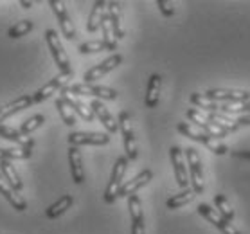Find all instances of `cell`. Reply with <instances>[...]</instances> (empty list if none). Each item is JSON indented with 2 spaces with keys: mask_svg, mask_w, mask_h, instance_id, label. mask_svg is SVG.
<instances>
[{
  "mask_svg": "<svg viewBox=\"0 0 250 234\" xmlns=\"http://www.w3.org/2000/svg\"><path fill=\"white\" fill-rule=\"evenodd\" d=\"M176 130L180 131L182 135L189 137L191 141H196V143L204 144L205 148H209L210 151H212V153L225 155L229 151V148L222 143V141L209 137V135H207L205 131L198 130V128H196L194 125H191V123H178V125H176Z\"/></svg>",
  "mask_w": 250,
  "mask_h": 234,
  "instance_id": "1",
  "label": "cell"
},
{
  "mask_svg": "<svg viewBox=\"0 0 250 234\" xmlns=\"http://www.w3.org/2000/svg\"><path fill=\"white\" fill-rule=\"evenodd\" d=\"M126 170H128V159L126 157H119L115 160L114 170H112V177H110L108 184H106V189H104V194L103 198L106 204H114L115 200L119 198V191L123 188V180H125Z\"/></svg>",
  "mask_w": 250,
  "mask_h": 234,
  "instance_id": "2",
  "label": "cell"
},
{
  "mask_svg": "<svg viewBox=\"0 0 250 234\" xmlns=\"http://www.w3.org/2000/svg\"><path fill=\"white\" fill-rule=\"evenodd\" d=\"M186 115H188V119L191 121V125H194L196 128H200L202 131H205V133L212 139L222 141V139L229 133L227 128H223L222 125H216V123L209 121L207 117H205V114H202L198 108H189L188 112H186Z\"/></svg>",
  "mask_w": 250,
  "mask_h": 234,
  "instance_id": "3",
  "label": "cell"
},
{
  "mask_svg": "<svg viewBox=\"0 0 250 234\" xmlns=\"http://www.w3.org/2000/svg\"><path fill=\"white\" fill-rule=\"evenodd\" d=\"M186 157L189 162V180H191V188L196 194H202L205 191V173L202 159H200L198 151L194 148L186 149Z\"/></svg>",
  "mask_w": 250,
  "mask_h": 234,
  "instance_id": "4",
  "label": "cell"
},
{
  "mask_svg": "<svg viewBox=\"0 0 250 234\" xmlns=\"http://www.w3.org/2000/svg\"><path fill=\"white\" fill-rule=\"evenodd\" d=\"M65 88L72 96H92V97H99V99H108V101H114L119 96L117 90L110 88V86L92 85V83H74V85H68Z\"/></svg>",
  "mask_w": 250,
  "mask_h": 234,
  "instance_id": "5",
  "label": "cell"
},
{
  "mask_svg": "<svg viewBox=\"0 0 250 234\" xmlns=\"http://www.w3.org/2000/svg\"><path fill=\"white\" fill-rule=\"evenodd\" d=\"M45 42L49 49H51V54L54 58V62H56L60 72H70L72 70L70 69V60H68L67 52H65V49L62 45V40H60V36H58L54 29H47L45 31Z\"/></svg>",
  "mask_w": 250,
  "mask_h": 234,
  "instance_id": "6",
  "label": "cell"
},
{
  "mask_svg": "<svg viewBox=\"0 0 250 234\" xmlns=\"http://www.w3.org/2000/svg\"><path fill=\"white\" fill-rule=\"evenodd\" d=\"M74 78V72L70 70V72H60L56 78H52L49 83L42 86L40 90H36L33 94V103H42V101H45L49 99L51 96H54L58 90H63L65 86H68L67 83Z\"/></svg>",
  "mask_w": 250,
  "mask_h": 234,
  "instance_id": "7",
  "label": "cell"
},
{
  "mask_svg": "<svg viewBox=\"0 0 250 234\" xmlns=\"http://www.w3.org/2000/svg\"><path fill=\"white\" fill-rule=\"evenodd\" d=\"M207 99L214 103H245L250 101V92L238 88H210L204 94Z\"/></svg>",
  "mask_w": 250,
  "mask_h": 234,
  "instance_id": "8",
  "label": "cell"
},
{
  "mask_svg": "<svg viewBox=\"0 0 250 234\" xmlns=\"http://www.w3.org/2000/svg\"><path fill=\"white\" fill-rule=\"evenodd\" d=\"M119 130L123 133V141H125V151L126 159L135 160L137 159V143L135 133H133V125H131V117L128 112H121L119 114Z\"/></svg>",
  "mask_w": 250,
  "mask_h": 234,
  "instance_id": "9",
  "label": "cell"
},
{
  "mask_svg": "<svg viewBox=\"0 0 250 234\" xmlns=\"http://www.w3.org/2000/svg\"><path fill=\"white\" fill-rule=\"evenodd\" d=\"M171 164H173V171H175V180L180 189H188L191 180H189V168L184 162V151L180 146H171L169 149Z\"/></svg>",
  "mask_w": 250,
  "mask_h": 234,
  "instance_id": "10",
  "label": "cell"
},
{
  "mask_svg": "<svg viewBox=\"0 0 250 234\" xmlns=\"http://www.w3.org/2000/svg\"><path fill=\"white\" fill-rule=\"evenodd\" d=\"M68 144L70 146H104L110 143L108 133H99V131H72L68 133Z\"/></svg>",
  "mask_w": 250,
  "mask_h": 234,
  "instance_id": "11",
  "label": "cell"
},
{
  "mask_svg": "<svg viewBox=\"0 0 250 234\" xmlns=\"http://www.w3.org/2000/svg\"><path fill=\"white\" fill-rule=\"evenodd\" d=\"M49 6L52 7V13L56 15L58 23H60V27H62L63 36H65L67 40H74L76 38V27H74L72 18L68 17L65 4H63L62 0H49Z\"/></svg>",
  "mask_w": 250,
  "mask_h": 234,
  "instance_id": "12",
  "label": "cell"
},
{
  "mask_svg": "<svg viewBox=\"0 0 250 234\" xmlns=\"http://www.w3.org/2000/svg\"><path fill=\"white\" fill-rule=\"evenodd\" d=\"M121 63H123V56L121 54H112L110 58H106L104 62H101L99 65H94L92 69H88L83 76L85 83H94L96 80H101L104 74L112 72L114 69H117Z\"/></svg>",
  "mask_w": 250,
  "mask_h": 234,
  "instance_id": "13",
  "label": "cell"
},
{
  "mask_svg": "<svg viewBox=\"0 0 250 234\" xmlns=\"http://www.w3.org/2000/svg\"><path fill=\"white\" fill-rule=\"evenodd\" d=\"M198 213L202 214V216L207 220L209 223H212L216 229H220L223 234H241L238 231V229L234 227L232 223L227 222L223 216H220V213L216 211V209H212L210 206H207V204H200L198 206Z\"/></svg>",
  "mask_w": 250,
  "mask_h": 234,
  "instance_id": "14",
  "label": "cell"
},
{
  "mask_svg": "<svg viewBox=\"0 0 250 234\" xmlns=\"http://www.w3.org/2000/svg\"><path fill=\"white\" fill-rule=\"evenodd\" d=\"M151 178H153V171H151V170L141 171L137 177H133L131 180L123 184V188H121V191H119V198H130V196H133V194L141 188H144Z\"/></svg>",
  "mask_w": 250,
  "mask_h": 234,
  "instance_id": "15",
  "label": "cell"
},
{
  "mask_svg": "<svg viewBox=\"0 0 250 234\" xmlns=\"http://www.w3.org/2000/svg\"><path fill=\"white\" fill-rule=\"evenodd\" d=\"M128 209H130V218H131V234H146L142 206L137 194L128 198Z\"/></svg>",
  "mask_w": 250,
  "mask_h": 234,
  "instance_id": "16",
  "label": "cell"
},
{
  "mask_svg": "<svg viewBox=\"0 0 250 234\" xmlns=\"http://www.w3.org/2000/svg\"><path fill=\"white\" fill-rule=\"evenodd\" d=\"M65 101V103L70 106V108L74 110L76 114L80 115L81 119H85L86 123H92V121L96 119V114H94V110L90 108V106H86L83 101H80L76 96H72V94H68L67 88H63L62 90V96H60Z\"/></svg>",
  "mask_w": 250,
  "mask_h": 234,
  "instance_id": "17",
  "label": "cell"
},
{
  "mask_svg": "<svg viewBox=\"0 0 250 234\" xmlns=\"http://www.w3.org/2000/svg\"><path fill=\"white\" fill-rule=\"evenodd\" d=\"M90 108L94 110V114H96L97 119L103 123V126L108 130V133H117V131H119V123L114 119V115L110 114L108 108L103 105V101L94 99L90 103Z\"/></svg>",
  "mask_w": 250,
  "mask_h": 234,
  "instance_id": "18",
  "label": "cell"
},
{
  "mask_svg": "<svg viewBox=\"0 0 250 234\" xmlns=\"http://www.w3.org/2000/svg\"><path fill=\"white\" fill-rule=\"evenodd\" d=\"M106 13H108V2H104V0L94 2V7H92L88 20H86V31L88 33H96L97 29H101L103 18L106 17Z\"/></svg>",
  "mask_w": 250,
  "mask_h": 234,
  "instance_id": "19",
  "label": "cell"
},
{
  "mask_svg": "<svg viewBox=\"0 0 250 234\" xmlns=\"http://www.w3.org/2000/svg\"><path fill=\"white\" fill-rule=\"evenodd\" d=\"M68 164H70V175L74 184L85 182V170H83V159H81V151L76 146L68 148Z\"/></svg>",
  "mask_w": 250,
  "mask_h": 234,
  "instance_id": "20",
  "label": "cell"
},
{
  "mask_svg": "<svg viewBox=\"0 0 250 234\" xmlns=\"http://www.w3.org/2000/svg\"><path fill=\"white\" fill-rule=\"evenodd\" d=\"M160 88H162V76L151 74L148 80V88H146V99H144L146 108H157L160 99Z\"/></svg>",
  "mask_w": 250,
  "mask_h": 234,
  "instance_id": "21",
  "label": "cell"
},
{
  "mask_svg": "<svg viewBox=\"0 0 250 234\" xmlns=\"http://www.w3.org/2000/svg\"><path fill=\"white\" fill-rule=\"evenodd\" d=\"M31 105H34L33 103V96H20V97H17L15 101H11V103H7L6 106H2V108H0V123H4V121L9 119L11 115L18 114L20 110L29 108Z\"/></svg>",
  "mask_w": 250,
  "mask_h": 234,
  "instance_id": "22",
  "label": "cell"
},
{
  "mask_svg": "<svg viewBox=\"0 0 250 234\" xmlns=\"http://www.w3.org/2000/svg\"><path fill=\"white\" fill-rule=\"evenodd\" d=\"M0 137L7 139L11 143L20 144V148H33L34 141L31 137H25L22 131L17 130V128H11V126H4L0 125Z\"/></svg>",
  "mask_w": 250,
  "mask_h": 234,
  "instance_id": "23",
  "label": "cell"
},
{
  "mask_svg": "<svg viewBox=\"0 0 250 234\" xmlns=\"http://www.w3.org/2000/svg\"><path fill=\"white\" fill-rule=\"evenodd\" d=\"M0 194H4V198H6L7 202L17 209V211L22 213V211L27 209V202L18 194V191H15L13 188H9V184H6L2 178H0Z\"/></svg>",
  "mask_w": 250,
  "mask_h": 234,
  "instance_id": "24",
  "label": "cell"
},
{
  "mask_svg": "<svg viewBox=\"0 0 250 234\" xmlns=\"http://www.w3.org/2000/svg\"><path fill=\"white\" fill-rule=\"evenodd\" d=\"M0 171L4 175V180L9 184V188H13L15 191H20L23 188L22 180H20V175L15 170V166L9 162V160H0Z\"/></svg>",
  "mask_w": 250,
  "mask_h": 234,
  "instance_id": "25",
  "label": "cell"
},
{
  "mask_svg": "<svg viewBox=\"0 0 250 234\" xmlns=\"http://www.w3.org/2000/svg\"><path fill=\"white\" fill-rule=\"evenodd\" d=\"M108 18L114 29L115 40L125 38V29H123V22H121V4L119 2H108Z\"/></svg>",
  "mask_w": 250,
  "mask_h": 234,
  "instance_id": "26",
  "label": "cell"
},
{
  "mask_svg": "<svg viewBox=\"0 0 250 234\" xmlns=\"http://www.w3.org/2000/svg\"><path fill=\"white\" fill-rule=\"evenodd\" d=\"M72 204H74V196H72V194H63L58 202H54L51 207H47L45 216L51 218V220H54V218H58V216H62L67 209H70V207H72Z\"/></svg>",
  "mask_w": 250,
  "mask_h": 234,
  "instance_id": "27",
  "label": "cell"
},
{
  "mask_svg": "<svg viewBox=\"0 0 250 234\" xmlns=\"http://www.w3.org/2000/svg\"><path fill=\"white\" fill-rule=\"evenodd\" d=\"M191 105H194L196 108H202L205 114L222 112V103H214V101L207 99L204 94H198V92H193V94H191Z\"/></svg>",
  "mask_w": 250,
  "mask_h": 234,
  "instance_id": "28",
  "label": "cell"
},
{
  "mask_svg": "<svg viewBox=\"0 0 250 234\" xmlns=\"http://www.w3.org/2000/svg\"><path fill=\"white\" fill-rule=\"evenodd\" d=\"M194 196H196V193L193 191V188L182 189L178 194L171 196V198L166 202V206H167V209H180V207L191 204V202L194 200Z\"/></svg>",
  "mask_w": 250,
  "mask_h": 234,
  "instance_id": "29",
  "label": "cell"
},
{
  "mask_svg": "<svg viewBox=\"0 0 250 234\" xmlns=\"http://www.w3.org/2000/svg\"><path fill=\"white\" fill-rule=\"evenodd\" d=\"M101 31H103V43L106 45V51H117V40H115L114 29H112V23H110L108 13H106V17L103 18Z\"/></svg>",
  "mask_w": 250,
  "mask_h": 234,
  "instance_id": "30",
  "label": "cell"
},
{
  "mask_svg": "<svg viewBox=\"0 0 250 234\" xmlns=\"http://www.w3.org/2000/svg\"><path fill=\"white\" fill-rule=\"evenodd\" d=\"M214 206H216V211L220 213V216H223L227 222L232 223L234 220V209L230 207V204H229V200L223 196V194H214Z\"/></svg>",
  "mask_w": 250,
  "mask_h": 234,
  "instance_id": "31",
  "label": "cell"
},
{
  "mask_svg": "<svg viewBox=\"0 0 250 234\" xmlns=\"http://www.w3.org/2000/svg\"><path fill=\"white\" fill-rule=\"evenodd\" d=\"M56 108H58V114H60V117H62V121L65 123V125L67 126L76 125V112L63 101L62 97H58L56 99Z\"/></svg>",
  "mask_w": 250,
  "mask_h": 234,
  "instance_id": "32",
  "label": "cell"
},
{
  "mask_svg": "<svg viewBox=\"0 0 250 234\" xmlns=\"http://www.w3.org/2000/svg\"><path fill=\"white\" fill-rule=\"evenodd\" d=\"M31 155H33V148H0V160L29 159Z\"/></svg>",
  "mask_w": 250,
  "mask_h": 234,
  "instance_id": "33",
  "label": "cell"
},
{
  "mask_svg": "<svg viewBox=\"0 0 250 234\" xmlns=\"http://www.w3.org/2000/svg\"><path fill=\"white\" fill-rule=\"evenodd\" d=\"M43 123H45V117L42 114H36V115H33V117H29L27 121H23L22 126H20V131L27 137L29 133H33L34 130H38Z\"/></svg>",
  "mask_w": 250,
  "mask_h": 234,
  "instance_id": "34",
  "label": "cell"
},
{
  "mask_svg": "<svg viewBox=\"0 0 250 234\" xmlns=\"http://www.w3.org/2000/svg\"><path fill=\"white\" fill-rule=\"evenodd\" d=\"M34 27V23L31 22V20H22V22H18L15 23L11 29H9V33H7V36L9 38H20V36H25L29 33V31H33Z\"/></svg>",
  "mask_w": 250,
  "mask_h": 234,
  "instance_id": "35",
  "label": "cell"
},
{
  "mask_svg": "<svg viewBox=\"0 0 250 234\" xmlns=\"http://www.w3.org/2000/svg\"><path fill=\"white\" fill-rule=\"evenodd\" d=\"M106 45L103 43V40H92V42H85L80 45V52L81 54H92V52H99L104 51Z\"/></svg>",
  "mask_w": 250,
  "mask_h": 234,
  "instance_id": "36",
  "label": "cell"
},
{
  "mask_svg": "<svg viewBox=\"0 0 250 234\" xmlns=\"http://www.w3.org/2000/svg\"><path fill=\"white\" fill-rule=\"evenodd\" d=\"M157 6H159L160 13L164 15V17H173L175 15V7H173V2L169 0H157Z\"/></svg>",
  "mask_w": 250,
  "mask_h": 234,
  "instance_id": "37",
  "label": "cell"
},
{
  "mask_svg": "<svg viewBox=\"0 0 250 234\" xmlns=\"http://www.w3.org/2000/svg\"><path fill=\"white\" fill-rule=\"evenodd\" d=\"M232 157H238V159H247L250 160V151H245V149H238V151H230Z\"/></svg>",
  "mask_w": 250,
  "mask_h": 234,
  "instance_id": "38",
  "label": "cell"
},
{
  "mask_svg": "<svg viewBox=\"0 0 250 234\" xmlns=\"http://www.w3.org/2000/svg\"><path fill=\"white\" fill-rule=\"evenodd\" d=\"M20 6H22L23 9H31V7H33V2H25V0H20Z\"/></svg>",
  "mask_w": 250,
  "mask_h": 234,
  "instance_id": "39",
  "label": "cell"
}]
</instances>
